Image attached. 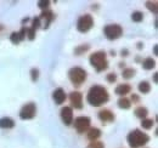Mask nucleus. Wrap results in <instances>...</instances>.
Here are the masks:
<instances>
[{
	"label": "nucleus",
	"mask_w": 158,
	"mask_h": 148,
	"mask_svg": "<svg viewBox=\"0 0 158 148\" xmlns=\"http://www.w3.org/2000/svg\"><path fill=\"white\" fill-rule=\"evenodd\" d=\"M153 124H155V120L148 119V118H145V119L141 120V126H142V129L150 130L153 126Z\"/></svg>",
	"instance_id": "b1692460"
},
{
	"label": "nucleus",
	"mask_w": 158,
	"mask_h": 148,
	"mask_svg": "<svg viewBox=\"0 0 158 148\" xmlns=\"http://www.w3.org/2000/svg\"><path fill=\"white\" fill-rule=\"evenodd\" d=\"M120 54H122V56H124V57H125V56L129 55V51H128L127 49H124V50H122V51H120Z\"/></svg>",
	"instance_id": "f704fd0d"
},
{
	"label": "nucleus",
	"mask_w": 158,
	"mask_h": 148,
	"mask_svg": "<svg viewBox=\"0 0 158 148\" xmlns=\"http://www.w3.org/2000/svg\"><path fill=\"white\" fill-rule=\"evenodd\" d=\"M40 21L43 19L44 21V28L45 29H48L49 27H50V24H51V22L55 19V15H54V12L51 11V10H44L41 14H40L39 16Z\"/></svg>",
	"instance_id": "9b49d317"
},
{
	"label": "nucleus",
	"mask_w": 158,
	"mask_h": 148,
	"mask_svg": "<svg viewBox=\"0 0 158 148\" xmlns=\"http://www.w3.org/2000/svg\"><path fill=\"white\" fill-rule=\"evenodd\" d=\"M131 19H133V22H135V23H140V22L143 21V14H142L141 11H134V12L131 14Z\"/></svg>",
	"instance_id": "393cba45"
},
{
	"label": "nucleus",
	"mask_w": 158,
	"mask_h": 148,
	"mask_svg": "<svg viewBox=\"0 0 158 148\" xmlns=\"http://www.w3.org/2000/svg\"><path fill=\"white\" fill-rule=\"evenodd\" d=\"M86 148H105V143L102 142V141H93V142H90L89 145H88V147Z\"/></svg>",
	"instance_id": "cd10ccee"
},
{
	"label": "nucleus",
	"mask_w": 158,
	"mask_h": 148,
	"mask_svg": "<svg viewBox=\"0 0 158 148\" xmlns=\"http://www.w3.org/2000/svg\"><path fill=\"white\" fill-rule=\"evenodd\" d=\"M37 115V106L34 102L26 103L20 111V118L22 120H31Z\"/></svg>",
	"instance_id": "0eeeda50"
},
{
	"label": "nucleus",
	"mask_w": 158,
	"mask_h": 148,
	"mask_svg": "<svg viewBox=\"0 0 158 148\" xmlns=\"http://www.w3.org/2000/svg\"><path fill=\"white\" fill-rule=\"evenodd\" d=\"M89 62L90 64L95 68V71L100 73L103 72L108 68V61H107V55L105 51H96L94 54H91L89 57Z\"/></svg>",
	"instance_id": "7ed1b4c3"
},
{
	"label": "nucleus",
	"mask_w": 158,
	"mask_h": 148,
	"mask_svg": "<svg viewBox=\"0 0 158 148\" xmlns=\"http://www.w3.org/2000/svg\"><path fill=\"white\" fill-rule=\"evenodd\" d=\"M138 90H139V92H141V93H148L151 91V84H150L148 81H146V80L140 81L138 85Z\"/></svg>",
	"instance_id": "aec40b11"
},
{
	"label": "nucleus",
	"mask_w": 158,
	"mask_h": 148,
	"mask_svg": "<svg viewBox=\"0 0 158 148\" xmlns=\"http://www.w3.org/2000/svg\"><path fill=\"white\" fill-rule=\"evenodd\" d=\"M103 34L108 40H117L123 35V28L120 24H117V23L107 24L103 28Z\"/></svg>",
	"instance_id": "39448f33"
},
{
	"label": "nucleus",
	"mask_w": 158,
	"mask_h": 148,
	"mask_svg": "<svg viewBox=\"0 0 158 148\" xmlns=\"http://www.w3.org/2000/svg\"><path fill=\"white\" fill-rule=\"evenodd\" d=\"M33 29H38V28H40L41 27V21H40L39 17H34L33 18V21H32V26H31Z\"/></svg>",
	"instance_id": "c756f323"
},
{
	"label": "nucleus",
	"mask_w": 158,
	"mask_h": 148,
	"mask_svg": "<svg viewBox=\"0 0 158 148\" xmlns=\"http://www.w3.org/2000/svg\"><path fill=\"white\" fill-rule=\"evenodd\" d=\"M139 45H138V49H142V47H143V45H142V44H141V43H138Z\"/></svg>",
	"instance_id": "4c0bfd02"
},
{
	"label": "nucleus",
	"mask_w": 158,
	"mask_h": 148,
	"mask_svg": "<svg viewBox=\"0 0 158 148\" xmlns=\"http://www.w3.org/2000/svg\"><path fill=\"white\" fill-rule=\"evenodd\" d=\"M26 34H27V27H22L21 31L19 32V35H20V38H21V41L26 39Z\"/></svg>",
	"instance_id": "473e14b6"
},
{
	"label": "nucleus",
	"mask_w": 158,
	"mask_h": 148,
	"mask_svg": "<svg viewBox=\"0 0 158 148\" xmlns=\"http://www.w3.org/2000/svg\"><path fill=\"white\" fill-rule=\"evenodd\" d=\"M156 67V61L152 58V57H147L142 61V68L146 69V71H151Z\"/></svg>",
	"instance_id": "f3484780"
},
{
	"label": "nucleus",
	"mask_w": 158,
	"mask_h": 148,
	"mask_svg": "<svg viewBox=\"0 0 158 148\" xmlns=\"http://www.w3.org/2000/svg\"><path fill=\"white\" fill-rule=\"evenodd\" d=\"M93 27H94V18L89 14L80 16L77 21V31L80 33H88Z\"/></svg>",
	"instance_id": "423d86ee"
},
{
	"label": "nucleus",
	"mask_w": 158,
	"mask_h": 148,
	"mask_svg": "<svg viewBox=\"0 0 158 148\" xmlns=\"http://www.w3.org/2000/svg\"><path fill=\"white\" fill-rule=\"evenodd\" d=\"M88 78V73L81 67H72L68 71V79L74 86H80L83 83H85Z\"/></svg>",
	"instance_id": "20e7f679"
},
{
	"label": "nucleus",
	"mask_w": 158,
	"mask_h": 148,
	"mask_svg": "<svg viewBox=\"0 0 158 148\" xmlns=\"http://www.w3.org/2000/svg\"><path fill=\"white\" fill-rule=\"evenodd\" d=\"M69 102L72 105V107L81 109L83 108V95L79 91H73L69 93Z\"/></svg>",
	"instance_id": "9d476101"
},
{
	"label": "nucleus",
	"mask_w": 158,
	"mask_h": 148,
	"mask_svg": "<svg viewBox=\"0 0 158 148\" xmlns=\"http://www.w3.org/2000/svg\"><path fill=\"white\" fill-rule=\"evenodd\" d=\"M157 49H158V46H157V45H155V46H153V54H155V55H156V56L158 55V51H157Z\"/></svg>",
	"instance_id": "c9c22d12"
},
{
	"label": "nucleus",
	"mask_w": 158,
	"mask_h": 148,
	"mask_svg": "<svg viewBox=\"0 0 158 148\" xmlns=\"http://www.w3.org/2000/svg\"><path fill=\"white\" fill-rule=\"evenodd\" d=\"M153 81L157 83V73H155V75H153Z\"/></svg>",
	"instance_id": "e433bc0d"
},
{
	"label": "nucleus",
	"mask_w": 158,
	"mask_h": 148,
	"mask_svg": "<svg viewBox=\"0 0 158 148\" xmlns=\"http://www.w3.org/2000/svg\"><path fill=\"white\" fill-rule=\"evenodd\" d=\"M117 105H118V107L120 109H129L131 107V101L129 98H127V97H120L118 100V102H117Z\"/></svg>",
	"instance_id": "6ab92c4d"
},
{
	"label": "nucleus",
	"mask_w": 158,
	"mask_h": 148,
	"mask_svg": "<svg viewBox=\"0 0 158 148\" xmlns=\"http://www.w3.org/2000/svg\"><path fill=\"white\" fill-rule=\"evenodd\" d=\"M114 92L117 93L118 96L125 97V95H128L129 92H131V86L129 84H119L118 86L116 88Z\"/></svg>",
	"instance_id": "2eb2a0df"
},
{
	"label": "nucleus",
	"mask_w": 158,
	"mask_h": 148,
	"mask_svg": "<svg viewBox=\"0 0 158 148\" xmlns=\"http://www.w3.org/2000/svg\"><path fill=\"white\" fill-rule=\"evenodd\" d=\"M89 49H90V45H88V44H81V45H79V46H77V47L74 49V55L76 56L83 55V54H85L86 51H89Z\"/></svg>",
	"instance_id": "412c9836"
},
{
	"label": "nucleus",
	"mask_w": 158,
	"mask_h": 148,
	"mask_svg": "<svg viewBox=\"0 0 158 148\" xmlns=\"http://www.w3.org/2000/svg\"><path fill=\"white\" fill-rule=\"evenodd\" d=\"M49 5H50V1H49V0H41V1H38V7L41 9L43 11H44V10H48Z\"/></svg>",
	"instance_id": "7c9ffc66"
},
{
	"label": "nucleus",
	"mask_w": 158,
	"mask_h": 148,
	"mask_svg": "<svg viewBox=\"0 0 158 148\" xmlns=\"http://www.w3.org/2000/svg\"><path fill=\"white\" fill-rule=\"evenodd\" d=\"M106 80H107L108 83H116V80H117V74L108 73L107 74V76H106Z\"/></svg>",
	"instance_id": "2f4dec72"
},
{
	"label": "nucleus",
	"mask_w": 158,
	"mask_h": 148,
	"mask_svg": "<svg viewBox=\"0 0 158 148\" xmlns=\"http://www.w3.org/2000/svg\"><path fill=\"white\" fill-rule=\"evenodd\" d=\"M98 118L102 123H111V121H114L116 115L113 114V112H111L110 109H101L98 113Z\"/></svg>",
	"instance_id": "f8f14e48"
},
{
	"label": "nucleus",
	"mask_w": 158,
	"mask_h": 148,
	"mask_svg": "<svg viewBox=\"0 0 158 148\" xmlns=\"http://www.w3.org/2000/svg\"><path fill=\"white\" fill-rule=\"evenodd\" d=\"M130 101H133V102H135V103H136V102H139V96H138V95H133Z\"/></svg>",
	"instance_id": "72a5a7b5"
},
{
	"label": "nucleus",
	"mask_w": 158,
	"mask_h": 148,
	"mask_svg": "<svg viewBox=\"0 0 158 148\" xmlns=\"http://www.w3.org/2000/svg\"><path fill=\"white\" fill-rule=\"evenodd\" d=\"M135 73H136V71H135L134 68H125V69H123L122 76H123L124 79L129 80V79H131V78L135 76Z\"/></svg>",
	"instance_id": "4be33fe9"
},
{
	"label": "nucleus",
	"mask_w": 158,
	"mask_h": 148,
	"mask_svg": "<svg viewBox=\"0 0 158 148\" xmlns=\"http://www.w3.org/2000/svg\"><path fill=\"white\" fill-rule=\"evenodd\" d=\"M10 41L12 43V44H20L21 43V38L19 35V32H12L11 33V35H10Z\"/></svg>",
	"instance_id": "bb28decb"
},
{
	"label": "nucleus",
	"mask_w": 158,
	"mask_h": 148,
	"mask_svg": "<svg viewBox=\"0 0 158 148\" xmlns=\"http://www.w3.org/2000/svg\"><path fill=\"white\" fill-rule=\"evenodd\" d=\"M145 5H146L147 10H150L152 14L156 15V14L158 12V2L157 1H146Z\"/></svg>",
	"instance_id": "5701e85b"
},
{
	"label": "nucleus",
	"mask_w": 158,
	"mask_h": 148,
	"mask_svg": "<svg viewBox=\"0 0 158 148\" xmlns=\"http://www.w3.org/2000/svg\"><path fill=\"white\" fill-rule=\"evenodd\" d=\"M86 137L90 142L93 141H98L100 137H101V130L98 129V128H90V129L86 131Z\"/></svg>",
	"instance_id": "4468645a"
},
{
	"label": "nucleus",
	"mask_w": 158,
	"mask_h": 148,
	"mask_svg": "<svg viewBox=\"0 0 158 148\" xmlns=\"http://www.w3.org/2000/svg\"><path fill=\"white\" fill-rule=\"evenodd\" d=\"M35 29H33L32 27H29V28H27V34H26V37L28 38V40H34L35 39Z\"/></svg>",
	"instance_id": "c85d7f7f"
},
{
	"label": "nucleus",
	"mask_w": 158,
	"mask_h": 148,
	"mask_svg": "<svg viewBox=\"0 0 158 148\" xmlns=\"http://www.w3.org/2000/svg\"><path fill=\"white\" fill-rule=\"evenodd\" d=\"M66 98H67V95H66L64 90L62 88H57V89L54 90V92H52V100H54V102L56 105L61 106L66 101Z\"/></svg>",
	"instance_id": "ddd939ff"
},
{
	"label": "nucleus",
	"mask_w": 158,
	"mask_h": 148,
	"mask_svg": "<svg viewBox=\"0 0 158 148\" xmlns=\"http://www.w3.org/2000/svg\"><path fill=\"white\" fill-rule=\"evenodd\" d=\"M0 128L1 129H12V128H15V120L10 117L0 118Z\"/></svg>",
	"instance_id": "dca6fc26"
},
{
	"label": "nucleus",
	"mask_w": 158,
	"mask_h": 148,
	"mask_svg": "<svg viewBox=\"0 0 158 148\" xmlns=\"http://www.w3.org/2000/svg\"><path fill=\"white\" fill-rule=\"evenodd\" d=\"M110 100V93L102 85H93L86 95V101L93 107H100L107 103Z\"/></svg>",
	"instance_id": "f257e3e1"
},
{
	"label": "nucleus",
	"mask_w": 158,
	"mask_h": 148,
	"mask_svg": "<svg viewBox=\"0 0 158 148\" xmlns=\"http://www.w3.org/2000/svg\"><path fill=\"white\" fill-rule=\"evenodd\" d=\"M127 141H128V145L130 148H140L145 146L150 141V136L141 130L135 129L128 134Z\"/></svg>",
	"instance_id": "f03ea898"
},
{
	"label": "nucleus",
	"mask_w": 158,
	"mask_h": 148,
	"mask_svg": "<svg viewBox=\"0 0 158 148\" xmlns=\"http://www.w3.org/2000/svg\"><path fill=\"white\" fill-rule=\"evenodd\" d=\"M90 124H91V119L89 117H85V115H80L78 118H76L74 121H73L74 129L77 130L78 134L86 132L88 130L90 129Z\"/></svg>",
	"instance_id": "6e6552de"
},
{
	"label": "nucleus",
	"mask_w": 158,
	"mask_h": 148,
	"mask_svg": "<svg viewBox=\"0 0 158 148\" xmlns=\"http://www.w3.org/2000/svg\"><path fill=\"white\" fill-rule=\"evenodd\" d=\"M31 79L33 83H37L39 79V69L38 68H32L31 69Z\"/></svg>",
	"instance_id": "a878e982"
},
{
	"label": "nucleus",
	"mask_w": 158,
	"mask_h": 148,
	"mask_svg": "<svg viewBox=\"0 0 158 148\" xmlns=\"http://www.w3.org/2000/svg\"><path fill=\"white\" fill-rule=\"evenodd\" d=\"M134 114H135V117H138L139 119H145L147 115H148V109L146 108V107H143V106H140L138 107L135 111H134Z\"/></svg>",
	"instance_id": "a211bd4d"
},
{
	"label": "nucleus",
	"mask_w": 158,
	"mask_h": 148,
	"mask_svg": "<svg viewBox=\"0 0 158 148\" xmlns=\"http://www.w3.org/2000/svg\"><path fill=\"white\" fill-rule=\"evenodd\" d=\"M60 117H61L64 125H67V126L72 125L73 124V109H72V107L64 106L60 112Z\"/></svg>",
	"instance_id": "1a4fd4ad"
}]
</instances>
